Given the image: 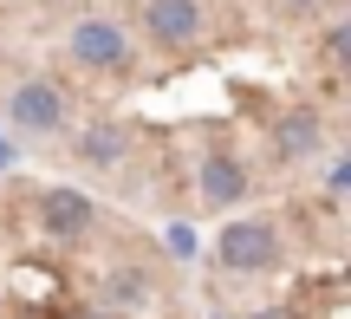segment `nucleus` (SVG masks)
<instances>
[{
  "mask_svg": "<svg viewBox=\"0 0 351 319\" xmlns=\"http://www.w3.org/2000/svg\"><path fill=\"white\" fill-rule=\"evenodd\" d=\"M274 255H280V235L267 228V222H234V228L221 235V268H234V274L274 268Z\"/></svg>",
  "mask_w": 351,
  "mask_h": 319,
  "instance_id": "nucleus-1",
  "label": "nucleus"
},
{
  "mask_svg": "<svg viewBox=\"0 0 351 319\" xmlns=\"http://www.w3.org/2000/svg\"><path fill=\"white\" fill-rule=\"evenodd\" d=\"M91 196H78V189H46L39 196V228L46 235H59V241H78V235H91Z\"/></svg>",
  "mask_w": 351,
  "mask_h": 319,
  "instance_id": "nucleus-2",
  "label": "nucleus"
},
{
  "mask_svg": "<svg viewBox=\"0 0 351 319\" xmlns=\"http://www.w3.org/2000/svg\"><path fill=\"white\" fill-rule=\"evenodd\" d=\"M143 26H150V39H163V46H182V39H195L202 7L195 0H143Z\"/></svg>",
  "mask_w": 351,
  "mask_h": 319,
  "instance_id": "nucleus-3",
  "label": "nucleus"
},
{
  "mask_svg": "<svg viewBox=\"0 0 351 319\" xmlns=\"http://www.w3.org/2000/svg\"><path fill=\"white\" fill-rule=\"evenodd\" d=\"M124 33H117V26L111 20H78L72 26V59L78 65H117V59H124Z\"/></svg>",
  "mask_w": 351,
  "mask_h": 319,
  "instance_id": "nucleus-4",
  "label": "nucleus"
},
{
  "mask_svg": "<svg viewBox=\"0 0 351 319\" xmlns=\"http://www.w3.org/2000/svg\"><path fill=\"white\" fill-rule=\"evenodd\" d=\"M202 196H208L215 209L241 202V196H247V169H241L228 150H208V156H202Z\"/></svg>",
  "mask_w": 351,
  "mask_h": 319,
  "instance_id": "nucleus-5",
  "label": "nucleus"
},
{
  "mask_svg": "<svg viewBox=\"0 0 351 319\" xmlns=\"http://www.w3.org/2000/svg\"><path fill=\"white\" fill-rule=\"evenodd\" d=\"M13 117H20L26 130H52L59 124V91H52L46 78H39V85H20L13 91Z\"/></svg>",
  "mask_w": 351,
  "mask_h": 319,
  "instance_id": "nucleus-6",
  "label": "nucleus"
},
{
  "mask_svg": "<svg viewBox=\"0 0 351 319\" xmlns=\"http://www.w3.org/2000/svg\"><path fill=\"white\" fill-rule=\"evenodd\" d=\"M280 156H293V163H300V156H313L319 150V117L313 111H293V117H280Z\"/></svg>",
  "mask_w": 351,
  "mask_h": 319,
  "instance_id": "nucleus-7",
  "label": "nucleus"
},
{
  "mask_svg": "<svg viewBox=\"0 0 351 319\" xmlns=\"http://www.w3.org/2000/svg\"><path fill=\"white\" fill-rule=\"evenodd\" d=\"M78 156H85V163H117V156H124V130L117 124H91L85 143H78Z\"/></svg>",
  "mask_w": 351,
  "mask_h": 319,
  "instance_id": "nucleus-8",
  "label": "nucleus"
},
{
  "mask_svg": "<svg viewBox=\"0 0 351 319\" xmlns=\"http://www.w3.org/2000/svg\"><path fill=\"white\" fill-rule=\"evenodd\" d=\"M254 319H280V313H254Z\"/></svg>",
  "mask_w": 351,
  "mask_h": 319,
  "instance_id": "nucleus-9",
  "label": "nucleus"
},
{
  "mask_svg": "<svg viewBox=\"0 0 351 319\" xmlns=\"http://www.w3.org/2000/svg\"><path fill=\"white\" fill-rule=\"evenodd\" d=\"M78 319H104V313H78Z\"/></svg>",
  "mask_w": 351,
  "mask_h": 319,
  "instance_id": "nucleus-10",
  "label": "nucleus"
},
{
  "mask_svg": "<svg viewBox=\"0 0 351 319\" xmlns=\"http://www.w3.org/2000/svg\"><path fill=\"white\" fill-rule=\"evenodd\" d=\"M0 163H7V150H0Z\"/></svg>",
  "mask_w": 351,
  "mask_h": 319,
  "instance_id": "nucleus-11",
  "label": "nucleus"
},
{
  "mask_svg": "<svg viewBox=\"0 0 351 319\" xmlns=\"http://www.w3.org/2000/svg\"><path fill=\"white\" fill-rule=\"evenodd\" d=\"M306 7H313V0H306Z\"/></svg>",
  "mask_w": 351,
  "mask_h": 319,
  "instance_id": "nucleus-12",
  "label": "nucleus"
}]
</instances>
